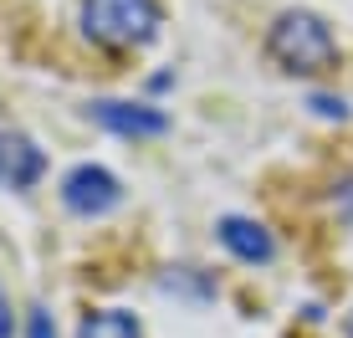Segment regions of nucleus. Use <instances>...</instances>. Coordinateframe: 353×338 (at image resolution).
<instances>
[{
	"label": "nucleus",
	"instance_id": "nucleus-1",
	"mask_svg": "<svg viewBox=\"0 0 353 338\" xmlns=\"http://www.w3.org/2000/svg\"><path fill=\"white\" fill-rule=\"evenodd\" d=\"M266 52H272L276 67L297 72V77H312V72L338 67V36L312 10H282L272 21V31H266Z\"/></svg>",
	"mask_w": 353,
	"mask_h": 338
},
{
	"label": "nucleus",
	"instance_id": "nucleus-2",
	"mask_svg": "<svg viewBox=\"0 0 353 338\" xmlns=\"http://www.w3.org/2000/svg\"><path fill=\"white\" fill-rule=\"evenodd\" d=\"M164 26L159 0H82V31L97 46H149Z\"/></svg>",
	"mask_w": 353,
	"mask_h": 338
},
{
	"label": "nucleus",
	"instance_id": "nucleus-3",
	"mask_svg": "<svg viewBox=\"0 0 353 338\" xmlns=\"http://www.w3.org/2000/svg\"><path fill=\"white\" fill-rule=\"evenodd\" d=\"M118 200H123V185H118L103 164H77V169H67V175H62V205L72 215H82V221L108 215Z\"/></svg>",
	"mask_w": 353,
	"mask_h": 338
},
{
	"label": "nucleus",
	"instance_id": "nucleus-4",
	"mask_svg": "<svg viewBox=\"0 0 353 338\" xmlns=\"http://www.w3.org/2000/svg\"><path fill=\"white\" fill-rule=\"evenodd\" d=\"M88 118L103 123L108 134H123V139H154L169 128V113L164 108H149V103H123V98H97L88 103Z\"/></svg>",
	"mask_w": 353,
	"mask_h": 338
},
{
	"label": "nucleus",
	"instance_id": "nucleus-5",
	"mask_svg": "<svg viewBox=\"0 0 353 338\" xmlns=\"http://www.w3.org/2000/svg\"><path fill=\"white\" fill-rule=\"evenodd\" d=\"M41 175H46V154L36 149L26 134L0 128V185L6 190H31Z\"/></svg>",
	"mask_w": 353,
	"mask_h": 338
},
{
	"label": "nucleus",
	"instance_id": "nucleus-6",
	"mask_svg": "<svg viewBox=\"0 0 353 338\" xmlns=\"http://www.w3.org/2000/svg\"><path fill=\"white\" fill-rule=\"evenodd\" d=\"M221 246L236 261H246V267H266V261L276 257L272 231H266L261 221H246V215H225V221H221Z\"/></svg>",
	"mask_w": 353,
	"mask_h": 338
},
{
	"label": "nucleus",
	"instance_id": "nucleus-7",
	"mask_svg": "<svg viewBox=\"0 0 353 338\" xmlns=\"http://www.w3.org/2000/svg\"><path fill=\"white\" fill-rule=\"evenodd\" d=\"M77 338H143V328L123 308H97V312H88V318L77 323Z\"/></svg>",
	"mask_w": 353,
	"mask_h": 338
},
{
	"label": "nucleus",
	"instance_id": "nucleus-8",
	"mask_svg": "<svg viewBox=\"0 0 353 338\" xmlns=\"http://www.w3.org/2000/svg\"><path fill=\"white\" fill-rule=\"evenodd\" d=\"M26 338H57L52 312H46V308H31V318H26Z\"/></svg>",
	"mask_w": 353,
	"mask_h": 338
},
{
	"label": "nucleus",
	"instance_id": "nucleus-9",
	"mask_svg": "<svg viewBox=\"0 0 353 338\" xmlns=\"http://www.w3.org/2000/svg\"><path fill=\"white\" fill-rule=\"evenodd\" d=\"M312 108H318V113H327V118H343V113H348L343 98H312Z\"/></svg>",
	"mask_w": 353,
	"mask_h": 338
},
{
	"label": "nucleus",
	"instance_id": "nucleus-10",
	"mask_svg": "<svg viewBox=\"0 0 353 338\" xmlns=\"http://www.w3.org/2000/svg\"><path fill=\"white\" fill-rule=\"evenodd\" d=\"M0 338H10V303H6V292H0Z\"/></svg>",
	"mask_w": 353,
	"mask_h": 338
},
{
	"label": "nucleus",
	"instance_id": "nucleus-11",
	"mask_svg": "<svg viewBox=\"0 0 353 338\" xmlns=\"http://www.w3.org/2000/svg\"><path fill=\"white\" fill-rule=\"evenodd\" d=\"M343 333H348V338H353V312H348V318H343Z\"/></svg>",
	"mask_w": 353,
	"mask_h": 338
}]
</instances>
